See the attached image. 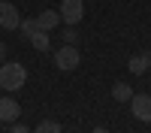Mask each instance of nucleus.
Listing matches in <instances>:
<instances>
[{"mask_svg":"<svg viewBox=\"0 0 151 133\" xmlns=\"http://www.w3.org/2000/svg\"><path fill=\"white\" fill-rule=\"evenodd\" d=\"M24 79H27V70H24V64H15V60H9V64L0 67V88L3 91H18Z\"/></svg>","mask_w":151,"mask_h":133,"instance_id":"nucleus-1","label":"nucleus"},{"mask_svg":"<svg viewBox=\"0 0 151 133\" xmlns=\"http://www.w3.org/2000/svg\"><path fill=\"white\" fill-rule=\"evenodd\" d=\"M79 60H82V55H79V48L76 45H64V48H58L55 52V67L58 70H76L79 67Z\"/></svg>","mask_w":151,"mask_h":133,"instance_id":"nucleus-2","label":"nucleus"},{"mask_svg":"<svg viewBox=\"0 0 151 133\" xmlns=\"http://www.w3.org/2000/svg\"><path fill=\"white\" fill-rule=\"evenodd\" d=\"M85 15V0H60V21H67V24H79Z\"/></svg>","mask_w":151,"mask_h":133,"instance_id":"nucleus-3","label":"nucleus"},{"mask_svg":"<svg viewBox=\"0 0 151 133\" xmlns=\"http://www.w3.org/2000/svg\"><path fill=\"white\" fill-rule=\"evenodd\" d=\"M18 24H21L18 9L12 6L9 0H0V27L3 30H18Z\"/></svg>","mask_w":151,"mask_h":133,"instance_id":"nucleus-4","label":"nucleus"},{"mask_svg":"<svg viewBox=\"0 0 151 133\" xmlns=\"http://www.w3.org/2000/svg\"><path fill=\"white\" fill-rule=\"evenodd\" d=\"M18 115H21V103L15 97H0V121L12 124V121H18Z\"/></svg>","mask_w":151,"mask_h":133,"instance_id":"nucleus-5","label":"nucleus"},{"mask_svg":"<svg viewBox=\"0 0 151 133\" xmlns=\"http://www.w3.org/2000/svg\"><path fill=\"white\" fill-rule=\"evenodd\" d=\"M130 109H133V115L139 121H151V97L148 94H133Z\"/></svg>","mask_w":151,"mask_h":133,"instance_id":"nucleus-6","label":"nucleus"},{"mask_svg":"<svg viewBox=\"0 0 151 133\" xmlns=\"http://www.w3.org/2000/svg\"><path fill=\"white\" fill-rule=\"evenodd\" d=\"M36 24H40V30H55L58 24H60V12H52V9H45V12H40L36 15Z\"/></svg>","mask_w":151,"mask_h":133,"instance_id":"nucleus-7","label":"nucleus"},{"mask_svg":"<svg viewBox=\"0 0 151 133\" xmlns=\"http://www.w3.org/2000/svg\"><path fill=\"white\" fill-rule=\"evenodd\" d=\"M112 100H115V103H130V100H133V91H130V85L118 82L115 88H112Z\"/></svg>","mask_w":151,"mask_h":133,"instance_id":"nucleus-8","label":"nucleus"},{"mask_svg":"<svg viewBox=\"0 0 151 133\" xmlns=\"http://www.w3.org/2000/svg\"><path fill=\"white\" fill-rule=\"evenodd\" d=\"M27 42L36 48V52H48V48H52V40H48V33H45V30H36Z\"/></svg>","mask_w":151,"mask_h":133,"instance_id":"nucleus-9","label":"nucleus"},{"mask_svg":"<svg viewBox=\"0 0 151 133\" xmlns=\"http://www.w3.org/2000/svg\"><path fill=\"white\" fill-rule=\"evenodd\" d=\"M127 67H130V73H133V76H142V73L148 70V58H145V55H133Z\"/></svg>","mask_w":151,"mask_h":133,"instance_id":"nucleus-10","label":"nucleus"},{"mask_svg":"<svg viewBox=\"0 0 151 133\" xmlns=\"http://www.w3.org/2000/svg\"><path fill=\"white\" fill-rule=\"evenodd\" d=\"M18 30L24 33V40H30V36H33L36 30H40V24H36V18H24V21L18 24Z\"/></svg>","mask_w":151,"mask_h":133,"instance_id":"nucleus-11","label":"nucleus"},{"mask_svg":"<svg viewBox=\"0 0 151 133\" xmlns=\"http://www.w3.org/2000/svg\"><path fill=\"white\" fill-rule=\"evenodd\" d=\"M33 133H60V124L58 121H40V124L33 127Z\"/></svg>","mask_w":151,"mask_h":133,"instance_id":"nucleus-12","label":"nucleus"},{"mask_svg":"<svg viewBox=\"0 0 151 133\" xmlns=\"http://www.w3.org/2000/svg\"><path fill=\"white\" fill-rule=\"evenodd\" d=\"M76 40H79V33H76V30H73V24H70V27L64 30V42H67V45H76Z\"/></svg>","mask_w":151,"mask_h":133,"instance_id":"nucleus-13","label":"nucleus"},{"mask_svg":"<svg viewBox=\"0 0 151 133\" xmlns=\"http://www.w3.org/2000/svg\"><path fill=\"white\" fill-rule=\"evenodd\" d=\"M9 133H33V130H27L24 124H18V121H12V124H9Z\"/></svg>","mask_w":151,"mask_h":133,"instance_id":"nucleus-14","label":"nucleus"},{"mask_svg":"<svg viewBox=\"0 0 151 133\" xmlns=\"http://www.w3.org/2000/svg\"><path fill=\"white\" fill-rule=\"evenodd\" d=\"M3 58H6V45L0 42V60H3Z\"/></svg>","mask_w":151,"mask_h":133,"instance_id":"nucleus-15","label":"nucleus"},{"mask_svg":"<svg viewBox=\"0 0 151 133\" xmlns=\"http://www.w3.org/2000/svg\"><path fill=\"white\" fill-rule=\"evenodd\" d=\"M91 133H109V130H106V127H94Z\"/></svg>","mask_w":151,"mask_h":133,"instance_id":"nucleus-16","label":"nucleus"},{"mask_svg":"<svg viewBox=\"0 0 151 133\" xmlns=\"http://www.w3.org/2000/svg\"><path fill=\"white\" fill-rule=\"evenodd\" d=\"M148 70H151V58H148Z\"/></svg>","mask_w":151,"mask_h":133,"instance_id":"nucleus-17","label":"nucleus"}]
</instances>
